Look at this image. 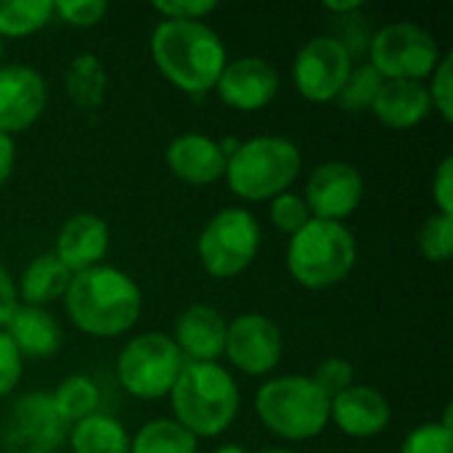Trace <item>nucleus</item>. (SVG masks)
Returning a JSON list of instances; mask_svg holds the SVG:
<instances>
[{
  "label": "nucleus",
  "instance_id": "obj_22",
  "mask_svg": "<svg viewBox=\"0 0 453 453\" xmlns=\"http://www.w3.org/2000/svg\"><path fill=\"white\" fill-rule=\"evenodd\" d=\"M69 281H72V273L64 268V263L53 252H45V255H37L35 260H29V265L21 271L16 297H21L24 305L45 308L53 300L64 297Z\"/></svg>",
  "mask_w": 453,
  "mask_h": 453
},
{
  "label": "nucleus",
  "instance_id": "obj_20",
  "mask_svg": "<svg viewBox=\"0 0 453 453\" xmlns=\"http://www.w3.org/2000/svg\"><path fill=\"white\" fill-rule=\"evenodd\" d=\"M372 111L385 127L411 130L427 119V114L433 111V101H430L425 82L385 80L372 104Z\"/></svg>",
  "mask_w": 453,
  "mask_h": 453
},
{
  "label": "nucleus",
  "instance_id": "obj_39",
  "mask_svg": "<svg viewBox=\"0 0 453 453\" xmlns=\"http://www.w3.org/2000/svg\"><path fill=\"white\" fill-rule=\"evenodd\" d=\"M13 162H16V146H13V138L0 133V188L5 186V180L11 178L13 173Z\"/></svg>",
  "mask_w": 453,
  "mask_h": 453
},
{
  "label": "nucleus",
  "instance_id": "obj_36",
  "mask_svg": "<svg viewBox=\"0 0 453 453\" xmlns=\"http://www.w3.org/2000/svg\"><path fill=\"white\" fill-rule=\"evenodd\" d=\"M24 372V358L11 342V337L0 329V398L16 390Z\"/></svg>",
  "mask_w": 453,
  "mask_h": 453
},
{
  "label": "nucleus",
  "instance_id": "obj_1",
  "mask_svg": "<svg viewBox=\"0 0 453 453\" xmlns=\"http://www.w3.org/2000/svg\"><path fill=\"white\" fill-rule=\"evenodd\" d=\"M143 297L133 276L111 265H96L72 276L64 292L69 321L90 337L127 334L141 319Z\"/></svg>",
  "mask_w": 453,
  "mask_h": 453
},
{
  "label": "nucleus",
  "instance_id": "obj_4",
  "mask_svg": "<svg viewBox=\"0 0 453 453\" xmlns=\"http://www.w3.org/2000/svg\"><path fill=\"white\" fill-rule=\"evenodd\" d=\"M300 167L303 154L289 138L257 135L239 141V146L228 154L223 178L239 199L265 202L289 191L300 175Z\"/></svg>",
  "mask_w": 453,
  "mask_h": 453
},
{
  "label": "nucleus",
  "instance_id": "obj_32",
  "mask_svg": "<svg viewBox=\"0 0 453 453\" xmlns=\"http://www.w3.org/2000/svg\"><path fill=\"white\" fill-rule=\"evenodd\" d=\"M433 82L427 85V93H430V101H433V109H438V114L451 122L453 119V53L441 56L435 72L430 74Z\"/></svg>",
  "mask_w": 453,
  "mask_h": 453
},
{
  "label": "nucleus",
  "instance_id": "obj_26",
  "mask_svg": "<svg viewBox=\"0 0 453 453\" xmlns=\"http://www.w3.org/2000/svg\"><path fill=\"white\" fill-rule=\"evenodd\" d=\"M199 441L175 419H151L135 438H130V453H196Z\"/></svg>",
  "mask_w": 453,
  "mask_h": 453
},
{
  "label": "nucleus",
  "instance_id": "obj_16",
  "mask_svg": "<svg viewBox=\"0 0 453 453\" xmlns=\"http://www.w3.org/2000/svg\"><path fill=\"white\" fill-rule=\"evenodd\" d=\"M393 419L388 398L369 385H350L329 403V422L350 438H374Z\"/></svg>",
  "mask_w": 453,
  "mask_h": 453
},
{
  "label": "nucleus",
  "instance_id": "obj_6",
  "mask_svg": "<svg viewBox=\"0 0 453 453\" xmlns=\"http://www.w3.org/2000/svg\"><path fill=\"white\" fill-rule=\"evenodd\" d=\"M332 398L305 374H284L265 382L255 395V414L284 441H311L329 425Z\"/></svg>",
  "mask_w": 453,
  "mask_h": 453
},
{
  "label": "nucleus",
  "instance_id": "obj_18",
  "mask_svg": "<svg viewBox=\"0 0 453 453\" xmlns=\"http://www.w3.org/2000/svg\"><path fill=\"white\" fill-rule=\"evenodd\" d=\"M165 162L178 180L191 186H210L226 175L228 157L223 154L215 138L199 133H183L167 143Z\"/></svg>",
  "mask_w": 453,
  "mask_h": 453
},
{
  "label": "nucleus",
  "instance_id": "obj_13",
  "mask_svg": "<svg viewBox=\"0 0 453 453\" xmlns=\"http://www.w3.org/2000/svg\"><path fill=\"white\" fill-rule=\"evenodd\" d=\"M48 104V88L37 69L21 64L0 66V133L16 135L32 127Z\"/></svg>",
  "mask_w": 453,
  "mask_h": 453
},
{
  "label": "nucleus",
  "instance_id": "obj_17",
  "mask_svg": "<svg viewBox=\"0 0 453 453\" xmlns=\"http://www.w3.org/2000/svg\"><path fill=\"white\" fill-rule=\"evenodd\" d=\"M66 425L58 419L48 393L21 395L11 411V438L27 453L56 451L64 441Z\"/></svg>",
  "mask_w": 453,
  "mask_h": 453
},
{
  "label": "nucleus",
  "instance_id": "obj_23",
  "mask_svg": "<svg viewBox=\"0 0 453 453\" xmlns=\"http://www.w3.org/2000/svg\"><path fill=\"white\" fill-rule=\"evenodd\" d=\"M72 453H130L127 430L106 414H90L88 419L72 425Z\"/></svg>",
  "mask_w": 453,
  "mask_h": 453
},
{
  "label": "nucleus",
  "instance_id": "obj_8",
  "mask_svg": "<svg viewBox=\"0 0 453 453\" xmlns=\"http://www.w3.org/2000/svg\"><path fill=\"white\" fill-rule=\"evenodd\" d=\"M260 223L250 210H220L207 220V226L199 234V263L215 279H234L250 268L260 250Z\"/></svg>",
  "mask_w": 453,
  "mask_h": 453
},
{
  "label": "nucleus",
  "instance_id": "obj_5",
  "mask_svg": "<svg viewBox=\"0 0 453 453\" xmlns=\"http://www.w3.org/2000/svg\"><path fill=\"white\" fill-rule=\"evenodd\" d=\"M358 257L356 239L345 223L311 218L289 236L287 268L305 289H326L350 276Z\"/></svg>",
  "mask_w": 453,
  "mask_h": 453
},
{
  "label": "nucleus",
  "instance_id": "obj_29",
  "mask_svg": "<svg viewBox=\"0 0 453 453\" xmlns=\"http://www.w3.org/2000/svg\"><path fill=\"white\" fill-rule=\"evenodd\" d=\"M419 252L430 263H449L453 257V218L433 212L419 228Z\"/></svg>",
  "mask_w": 453,
  "mask_h": 453
},
{
  "label": "nucleus",
  "instance_id": "obj_9",
  "mask_svg": "<svg viewBox=\"0 0 453 453\" xmlns=\"http://www.w3.org/2000/svg\"><path fill=\"white\" fill-rule=\"evenodd\" d=\"M372 66L382 80H411L422 82L441 61L438 40L414 21H395L382 27L369 42Z\"/></svg>",
  "mask_w": 453,
  "mask_h": 453
},
{
  "label": "nucleus",
  "instance_id": "obj_27",
  "mask_svg": "<svg viewBox=\"0 0 453 453\" xmlns=\"http://www.w3.org/2000/svg\"><path fill=\"white\" fill-rule=\"evenodd\" d=\"M53 19L50 0H0V40L27 37Z\"/></svg>",
  "mask_w": 453,
  "mask_h": 453
},
{
  "label": "nucleus",
  "instance_id": "obj_7",
  "mask_svg": "<svg viewBox=\"0 0 453 453\" xmlns=\"http://www.w3.org/2000/svg\"><path fill=\"white\" fill-rule=\"evenodd\" d=\"M186 366L170 334L146 332L133 337L117 358V380L127 395L157 401L170 395L180 369Z\"/></svg>",
  "mask_w": 453,
  "mask_h": 453
},
{
  "label": "nucleus",
  "instance_id": "obj_12",
  "mask_svg": "<svg viewBox=\"0 0 453 453\" xmlns=\"http://www.w3.org/2000/svg\"><path fill=\"white\" fill-rule=\"evenodd\" d=\"M303 199L311 210V218L342 223L364 199V175L350 162H324L311 173Z\"/></svg>",
  "mask_w": 453,
  "mask_h": 453
},
{
  "label": "nucleus",
  "instance_id": "obj_11",
  "mask_svg": "<svg viewBox=\"0 0 453 453\" xmlns=\"http://www.w3.org/2000/svg\"><path fill=\"white\" fill-rule=\"evenodd\" d=\"M223 356L231 361L234 369L250 377H263L273 372L284 356L281 329L273 319L263 313H242L228 321Z\"/></svg>",
  "mask_w": 453,
  "mask_h": 453
},
{
  "label": "nucleus",
  "instance_id": "obj_38",
  "mask_svg": "<svg viewBox=\"0 0 453 453\" xmlns=\"http://www.w3.org/2000/svg\"><path fill=\"white\" fill-rule=\"evenodd\" d=\"M16 305H19L16 284L11 281L8 271H5L3 263H0V329L8 324V319H11V313L16 311Z\"/></svg>",
  "mask_w": 453,
  "mask_h": 453
},
{
  "label": "nucleus",
  "instance_id": "obj_33",
  "mask_svg": "<svg viewBox=\"0 0 453 453\" xmlns=\"http://www.w3.org/2000/svg\"><path fill=\"white\" fill-rule=\"evenodd\" d=\"M353 377H356V372H353L350 361H345V358H340V356H332V358H326V361H321V364L316 366V372H313L311 380H313L329 398H334V395L345 393V390L353 385Z\"/></svg>",
  "mask_w": 453,
  "mask_h": 453
},
{
  "label": "nucleus",
  "instance_id": "obj_35",
  "mask_svg": "<svg viewBox=\"0 0 453 453\" xmlns=\"http://www.w3.org/2000/svg\"><path fill=\"white\" fill-rule=\"evenodd\" d=\"M154 11L165 21H202L204 16L218 11L215 0H159Z\"/></svg>",
  "mask_w": 453,
  "mask_h": 453
},
{
  "label": "nucleus",
  "instance_id": "obj_30",
  "mask_svg": "<svg viewBox=\"0 0 453 453\" xmlns=\"http://www.w3.org/2000/svg\"><path fill=\"white\" fill-rule=\"evenodd\" d=\"M401 453H453V430H451V409H446L443 422H427L414 427Z\"/></svg>",
  "mask_w": 453,
  "mask_h": 453
},
{
  "label": "nucleus",
  "instance_id": "obj_40",
  "mask_svg": "<svg viewBox=\"0 0 453 453\" xmlns=\"http://www.w3.org/2000/svg\"><path fill=\"white\" fill-rule=\"evenodd\" d=\"M361 5H364L361 0H326V3H324V8L332 11V13H353V11H358Z\"/></svg>",
  "mask_w": 453,
  "mask_h": 453
},
{
  "label": "nucleus",
  "instance_id": "obj_10",
  "mask_svg": "<svg viewBox=\"0 0 453 453\" xmlns=\"http://www.w3.org/2000/svg\"><path fill=\"white\" fill-rule=\"evenodd\" d=\"M350 69L353 56L345 42L332 35H319L297 50L292 64V80L305 101L326 104L337 101Z\"/></svg>",
  "mask_w": 453,
  "mask_h": 453
},
{
  "label": "nucleus",
  "instance_id": "obj_15",
  "mask_svg": "<svg viewBox=\"0 0 453 453\" xmlns=\"http://www.w3.org/2000/svg\"><path fill=\"white\" fill-rule=\"evenodd\" d=\"M226 316L212 305H188L173 332V342L186 364H215L226 348Z\"/></svg>",
  "mask_w": 453,
  "mask_h": 453
},
{
  "label": "nucleus",
  "instance_id": "obj_21",
  "mask_svg": "<svg viewBox=\"0 0 453 453\" xmlns=\"http://www.w3.org/2000/svg\"><path fill=\"white\" fill-rule=\"evenodd\" d=\"M3 332L11 337L21 358H48L61 348V326L45 308L16 305Z\"/></svg>",
  "mask_w": 453,
  "mask_h": 453
},
{
  "label": "nucleus",
  "instance_id": "obj_25",
  "mask_svg": "<svg viewBox=\"0 0 453 453\" xmlns=\"http://www.w3.org/2000/svg\"><path fill=\"white\" fill-rule=\"evenodd\" d=\"M50 401H53V409L64 425H77V422H82L98 411L101 393L90 377L72 374V377L58 382V388L50 393Z\"/></svg>",
  "mask_w": 453,
  "mask_h": 453
},
{
  "label": "nucleus",
  "instance_id": "obj_41",
  "mask_svg": "<svg viewBox=\"0 0 453 453\" xmlns=\"http://www.w3.org/2000/svg\"><path fill=\"white\" fill-rule=\"evenodd\" d=\"M212 453H247L242 446H236V443H226V446H220V449H215Z\"/></svg>",
  "mask_w": 453,
  "mask_h": 453
},
{
  "label": "nucleus",
  "instance_id": "obj_19",
  "mask_svg": "<svg viewBox=\"0 0 453 453\" xmlns=\"http://www.w3.org/2000/svg\"><path fill=\"white\" fill-rule=\"evenodd\" d=\"M109 242L111 236H109L106 220H101L93 212H77L61 226L53 255L74 276L80 271L101 265V260L109 252Z\"/></svg>",
  "mask_w": 453,
  "mask_h": 453
},
{
  "label": "nucleus",
  "instance_id": "obj_43",
  "mask_svg": "<svg viewBox=\"0 0 453 453\" xmlns=\"http://www.w3.org/2000/svg\"><path fill=\"white\" fill-rule=\"evenodd\" d=\"M0 66H3V40H0Z\"/></svg>",
  "mask_w": 453,
  "mask_h": 453
},
{
  "label": "nucleus",
  "instance_id": "obj_28",
  "mask_svg": "<svg viewBox=\"0 0 453 453\" xmlns=\"http://www.w3.org/2000/svg\"><path fill=\"white\" fill-rule=\"evenodd\" d=\"M382 82H385L382 74L372 64L353 66L348 74V82L342 85V90L337 96V101L345 111H366V109H372Z\"/></svg>",
  "mask_w": 453,
  "mask_h": 453
},
{
  "label": "nucleus",
  "instance_id": "obj_3",
  "mask_svg": "<svg viewBox=\"0 0 453 453\" xmlns=\"http://www.w3.org/2000/svg\"><path fill=\"white\" fill-rule=\"evenodd\" d=\"M239 385L220 364H186L170 390L175 422L196 441L218 438L239 414Z\"/></svg>",
  "mask_w": 453,
  "mask_h": 453
},
{
  "label": "nucleus",
  "instance_id": "obj_34",
  "mask_svg": "<svg viewBox=\"0 0 453 453\" xmlns=\"http://www.w3.org/2000/svg\"><path fill=\"white\" fill-rule=\"evenodd\" d=\"M109 13V5L104 0H58L53 3V16L72 27H96Z\"/></svg>",
  "mask_w": 453,
  "mask_h": 453
},
{
  "label": "nucleus",
  "instance_id": "obj_24",
  "mask_svg": "<svg viewBox=\"0 0 453 453\" xmlns=\"http://www.w3.org/2000/svg\"><path fill=\"white\" fill-rule=\"evenodd\" d=\"M64 82L80 109H98L106 98V69L96 53H77L66 66Z\"/></svg>",
  "mask_w": 453,
  "mask_h": 453
},
{
  "label": "nucleus",
  "instance_id": "obj_42",
  "mask_svg": "<svg viewBox=\"0 0 453 453\" xmlns=\"http://www.w3.org/2000/svg\"><path fill=\"white\" fill-rule=\"evenodd\" d=\"M263 453H295V451H287V449H271V451H263Z\"/></svg>",
  "mask_w": 453,
  "mask_h": 453
},
{
  "label": "nucleus",
  "instance_id": "obj_37",
  "mask_svg": "<svg viewBox=\"0 0 453 453\" xmlns=\"http://www.w3.org/2000/svg\"><path fill=\"white\" fill-rule=\"evenodd\" d=\"M433 199L441 215L453 218V157H443L433 175Z\"/></svg>",
  "mask_w": 453,
  "mask_h": 453
},
{
  "label": "nucleus",
  "instance_id": "obj_2",
  "mask_svg": "<svg viewBox=\"0 0 453 453\" xmlns=\"http://www.w3.org/2000/svg\"><path fill=\"white\" fill-rule=\"evenodd\" d=\"M151 58L157 69L183 93L202 96L228 64L220 35L204 21H159L151 32Z\"/></svg>",
  "mask_w": 453,
  "mask_h": 453
},
{
  "label": "nucleus",
  "instance_id": "obj_31",
  "mask_svg": "<svg viewBox=\"0 0 453 453\" xmlns=\"http://www.w3.org/2000/svg\"><path fill=\"white\" fill-rule=\"evenodd\" d=\"M271 220H273V226L279 231L292 236L311 220V210H308V204H305V199L300 194L284 191V194L271 199Z\"/></svg>",
  "mask_w": 453,
  "mask_h": 453
},
{
  "label": "nucleus",
  "instance_id": "obj_14",
  "mask_svg": "<svg viewBox=\"0 0 453 453\" xmlns=\"http://www.w3.org/2000/svg\"><path fill=\"white\" fill-rule=\"evenodd\" d=\"M215 93L236 111H260L279 93V72L260 56H242L223 66Z\"/></svg>",
  "mask_w": 453,
  "mask_h": 453
}]
</instances>
